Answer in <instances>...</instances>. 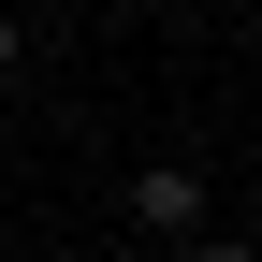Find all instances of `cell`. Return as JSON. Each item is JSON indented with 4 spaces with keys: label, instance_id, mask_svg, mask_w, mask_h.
Returning <instances> with one entry per match:
<instances>
[{
    "label": "cell",
    "instance_id": "cell-1",
    "mask_svg": "<svg viewBox=\"0 0 262 262\" xmlns=\"http://www.w3.org/2000/svg\"><path fill=\"white\" fill-rule=\"evenodd\" d=\"M204 204H219V189L189 175V160H146V175H131V219H146L160 248H175V233H204Z\"/></svg>",
    "mask_w": 262,
    "mask_h": 262
},
{
    "label": "cell",
    "instance_id": "cell-2",
    "mask_svg": "<svg viewBox=\"0 0 262 262\" xmlns=\"http://www.w3.org/2000/svg\"><path fill=\"white\" fill-rule=\"evenodd\" d=\"M175 262H262L248 233H175Z\"/></svg>",
    "mask_w": 262,
    "mask_h": 262
},
{
    "label": "cell",
    "instance_id": "cell-3",
    "mask_svg": "<svg viewBox=\"0 0 262 262\" xmlns=\"http://www.w3.org/2000/svg\"><path fill=\"white\" fill-rule=\"evenodd\" d=\"M29 73V29H15V0H0V88H15Z\"/></svg>",
    "mask_w": 262,
    "mask_h": 262
}]
</instances>
